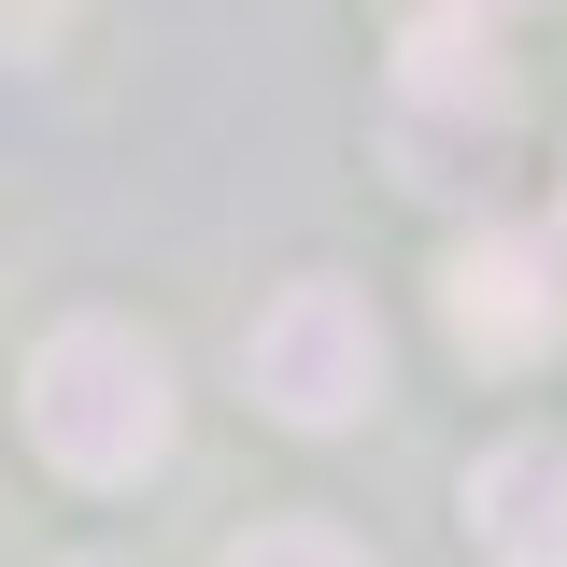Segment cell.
I'll use <instances>...</instances> for the list:
<instances>
[{
    "label": "cell",
    "mask_w": 567,
    "mask_h": 567,
    "mask_svg": "<svg viewBox=\"0 0 567 567\" xmlns=\"http://www.w3.org/2000/svg\"><path fill=\"white\" fill-rule=\"evenodd\" d=\"M29 440L58 454L71 483H142L171 454V354L142 327H114V312L58 327L29 354Z\"/></svg>",
    "instance_id": "cell-1"
},
{
    "label": "cell",
    "mask_w": 567,
    "mask_h": 567,
    "mask_svg": "<svg viewBox=\"0 0 567 567\" xmlns=\"http://www.w3.org/2000/svg\"><path fill=\"white\" fill-rule=\"evenodd\" d=\"M383 142L412 185H483V156L511 142V58H496V14H440L398 43V100H383Z\"/></svg>",
    "instance_id": "cell-2"
},
{
    "label": "cell",
    "mask_w": 567,
    "mask_h": 567,
    "mask_svg": "<svg viewBox=\"0 0 567 567\" xmlns=\"http://www.w3.org/2000/svg\"><path fill=\"white\" fill-rule=\"evenodd\" d=\"M241 383L270 398L284 425H354L383 398V327L354 284H284L270 312L241 327Z\"/></svg>",
    "instance_id": "cell-3"
},
{
    "label": "cell",
    "mask_w": 567,
    "mask_h": 567,
    "mask_svg": "<svg viewBox=\"0 0 567 567\" xmlns=\"http://www.w3.org/2000/svg\"><path fill=\"white\" fill-rule=\"evenodd\" d=\"M440 327L468 369H539L567 327V284H554V241L539 227H483V241H454L440 256Z\"/></svg>",
    "instance_id": "cell-4"
},
{
    "label": "cell",
    "mask_w": 567,
    "mask_h": 567,
    "mask_svg": "<svg viewBox=\"0 0 567 567\" xmlns=\"http://www.w3.org/2000/svg\"><path fill=\"white\" fill-rule=\"evenodd\" d=\"M468 539L483 567H567V440H496L468 468Z\"/></svg>",
    "instance_id": "cell-5"
},
{
    "label": "cell",
    "mask_w": 567,
    "mask_h": 567,
    "mask_svg": "<svg viewBox=\"0 0 567 567\" xmlns=\"http://www.w3.org/2000/svg\"><path fill=\"white\" fill-rule=\"evenodd\" d=\"M227 567H354V539H327V525H256Z\"/></svg>",
    "instance_id": "cell-6"
},
{
    "label": "cell",
    "mask_w": 567,
    "mask_h": 567,
    "mask_svg": "<svg viewBox=\"0 0 567 567\" xmlns=\"http://www.w3.org/2000/svg\"><path fill=\"white\" fill-rule=\"evenodd\" d=\"M454 14H525V0H454Z\"/></svg>",
    "instance_id": "cell-7"
}]
</instances>
